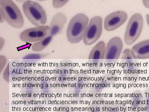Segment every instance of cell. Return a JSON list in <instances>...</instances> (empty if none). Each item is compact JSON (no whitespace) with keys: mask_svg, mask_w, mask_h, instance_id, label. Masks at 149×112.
I'll return each instance as SVG.
<instances>
[{"mask_svg":"<svg viewBox=\"0 0 149 112\" xmlns=\"http://www.w3.org/2000/svg\"><path fill=\"white\" fill-rule=\"evenodd\" d=\"M89 18L85 14L79 13L70 20L68 26L66 37L68 42L77 44L83 40Z\"/></svg>","mask_w":149,"mask_h":112,"instance_id":"6da1fadb","label":"cell"},{"mask_svg":"<svg viewBox=\"0 0 149 112\" xmlns=\"http://www.w3.org/2000/svg\"><path fill=\"white\" fill-rule=\"evenodd\" d=\"M0 9L6 21L11 27L19 29L24 26V20L21 11L12 0H0Z\"/></svg>","mask_w":149,"mask_h":112,"instance_id":"7a4b0ae2","label":"cell"},{"mask_svg":"<svg viewBox=\"0 0 149 112\" xmlns=\"http://www.w3.org/2000/svg\"><path fill=\"white\" fill-rule=\"evenodd\" d=\"M22 8L25 16L34 26H44L47 22L45 10L40 4L27 0L23 2Z\"/></svg>","mask_w":149,"mask_h":112,"instance_id":"3957f363","label":"cell"},{"mask_svg":"<svg viewBox=\"0 0 149 112\" xmlns=\"http://www.w3.org/2000/svg\"><path fill=\"white\" fill-rule=\"evenodd\" d=\"M143 25V18L141 14L136 13L131 17L124 35V41L126 45L130 46L136 42L141 35Z\"/></svg>","mask_w":149,"mask_h":112,"instance_id":"277c9868","label":"cell"},{"mask_svg":"<svg viewBox=\"0 0 149 112\" xmlns=\"http://www.w3.org/2000/svg\"><path fill=\"white\" fill-rule=\"evenodd\" d=\"M103 20L101 17H94L89 21L83 37L86 46H91L100 39L102 32Z\"/></svg>","mask_w":149,"mask_h":112,"instance_id":"5b68a950","label":"cell"},{"mask_svg":"<svg viewBox=\"0 0 149 112\" xmlns=\"http://www.w3.org/2000/svg\"><path fill=\"white\" fill-rule=\"evenodd\" d=\"M50 27L48 25L29 28L21 32L19 39L25 43H36L50 35Z\"/></svg>","mask_w":149,"mask_h":112,"instance_id":"8992f818","label":"cell"},{"mask_svg":"<svg viewBox=\"0 0 149 112\" xmlns=\"http://www.w3.org/2000/svg\"><path fill=\"white\" fill-rule=\"evenodd\" d=\"M128 14L125 11L118 10L108 15L104 20V28L107 31H112L119 28L128 19Z\"/></svg>","mask_w":149,"mask_h":112,"instance_id":"52a82bcc","label":"cell"},{"mask_svg":"<svg viewBox=\"0 0 149 112\" xmlns=\"http://www.w3.org/2000/svg\"><path fill=\"white\" fill-rule=\"evenodd\" d=\"M123 48V43L120 37H115L109 41L106 47L104 59L117 60L119 59Z\"/></svg>","mask_w":149,"mask_h":112,"instance_id":"ba28073f","label":"cell"},{"mask_svg":"<svg viewBox=\"0 0 149 112\" xmlns=\"http://www.w3.org/2000/svg\"><path fill=\"white\" fill-rule=\"evenodd\" d=\"M67 18L63 13H56L52 18L50 23V35L53 37L57 36L61 33L66 24Z\"/></svg>","mask_w":149,"mask_h":112,"instance_id":"9c48e42d","label":"cell"},{"mask_svg":"<svg viewBox=\"0 0 149 112\" xmlns=\"http://www.w3.org/2000/svg\"><path fill=\"white\" fill-rule=\"evenodd\" d=\"M131 52L133 59H149V40H144L133 46Z\"/></svg>","mask_w":149,"mask_h":112,"instance_id":"30bf717a","label":"cell"},{"mask_svg":"<svg viewBox=\"0 0 149 112\" xmlns=\"http://www.w3.org/2000/svg\"><path fill=\"white\" fill-rule=\"evenodd\" d=\"M106 44L100 41L93 48L89 55V60H104L106 53Z\"/></svg>","mask_w":149,"mask_h":112,"instance_id":"8fae6325","label":"cell"},{"mask_svg":"<svg viewBox=\"0 0 149 112\" xmlns=\"http://www.w3.org/2000/svg\"><path fill=\"white\" fill-rule=\"evenodd\" d=\"M53 37L50 35L43 40L36 42L32 45V50L34 52H40L45 50L52 43Z\"/></svg>","mask_w":149,"mask_h":112,"instance_id":"7c38bea8","label":"cell"},{"mask_svg":"<svg viewBox=\"0 0 149 112\" xmlns=\"http://www.w3.org/2000/svg\"><path fill=\"white\" fill-rule=\"evenodd\" d=\"M48 54H29L24 56L22 59L24 60H38L45 58L46 57L49 55Z\"/></svg>","mask_w":149,"mask_h":112,"instance_id":"4fadbf2b","label":"cell"},{"mask_svg":"<svg viewBox=\"0 0 149 112\" xmlns=\"http://www.w3.org/2000/svg\"><path fill=\"white\" fill-rule=\"evenodd\" d=\"M69 1V0H53L52 5L54 8H60L65 6Z\"/></svg>","mask_w":149,"mask_h":112,"instance_id":"5bb4252c","label":"cell"},{"mask_svg":"<svg viewBox=\"0 0 149 112\" xmlns=\"http://www.w3.org/2000/svg\"><path fill=\"white\" fill-rule=\"evenodd\" d=\"M7 59L5 56L1 55L0 56V70L1 73L2 71L5 66L6 64Z\"/></svg>","mask_w":149,"mask_h":112,"instance_id":"9a60e30c","label":"cell"},{"mask_svg":"<svg viewBox=\"0 0 149 112\" xmlns=\"http://www.w3.org/2000/svg\"><path fill=\"white\" fill-rule=\"evenodd\" d=\"M4 16L3 13L2 11L0 9V23H2L5 21Z\"/></svg>","mask_w":149,"mask_h":112,"instance_id":"2e32d148","label":"cell"},{"mask_svg":"<svg viewBox=\"0 0 149 112\" xmlns=\"http://www.w3.org/2000/svg\"><path fill=\"white\" fill-rule=\"evenodd\" d=\"M5 43V42L4 39L2 37H0V50H1L4 46Z\"/></svg>","mask_w":149,"mask_h":112,"instance_id":"e0dca14e","label":"cell"},{"mask_svg":"<svg viewBox=\"0 0 149 112\" xmlns=\"http://www.w3.org/2000/svg\"><path fill=\"white\" fill-rule=\"evenodd\" d=\"M142 1L144 6L149 9V0H142Z\"/></svg>","mask_w":149,"mask_h":112,"instance_id":"ac0fdd59","label":"cell"},{"mask_svg":"<svg viewBox=\"0 0 149 112\" xmlns=\"http://www.w3.org/2000/svg\"><path fill=\"white\" fill-rule=\"evenodd\" d=\"M146 20L147 23H148V25L149 27V15L147 14L146 15Z\"/></svg>","mask_w":149,"mask_h":112,"instance_id":"d6986e66","label":"cell"},{"mask_svg":"<svg viewBox=\"0 0 149 112\" xmlns=\"http://www.w3.org/2000/svg\"><path fill=\"white\" fill-rule=\"evenodd\" d=\"M16 1L17 2L22 3L24 2L25 1H26V0H16Z\"/></svg>","mask_w":149,"mask_h":112,"instance_id":"ffe728a7","label":"cell"},{"mask_svg":"<svg viewBox=\"0 0 149 112\" xmlns=\"http://www.w3.org/2000/svg\"><path fill=\"white\" fill-rule=\"evenodd\" d=\"M38 1H46V0H38Z\"/></svg>","mask_w":149,"mask_h":112,"instance_id":"44dd1931","label":"cell"}]
</instances>
